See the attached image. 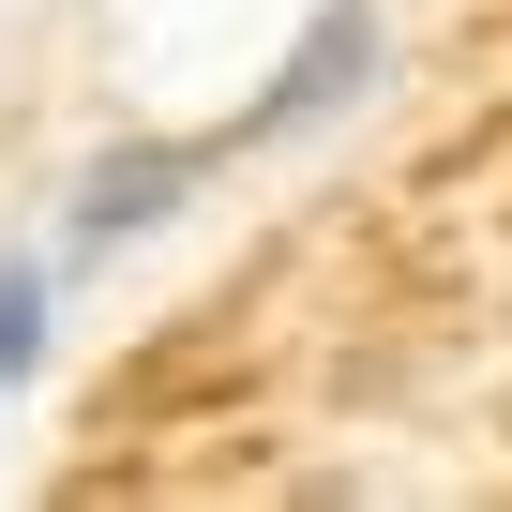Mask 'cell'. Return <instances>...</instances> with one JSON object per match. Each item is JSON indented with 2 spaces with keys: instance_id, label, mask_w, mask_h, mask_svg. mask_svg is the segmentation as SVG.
<instances>
[{
  "instance_id": "3",
  "label": "cell",
  "mask_w": 512,
  "mask_h": 512,
  "mask_svg": "<svg viewBox=\"0 0 512 512\" xmlns=\"http://www.w3.org/2000/svg\"><path fill=\"white\" fill-rule=\"evenodd\" d=\"M61 287H76V256H46V241L0 256V392L46 377V347H61Z\"/></svg>"
},
{
  "instance_id": "1",
  "label": "cell",
  "mask_w": 512,
  "mask_h": 512,
  "mask_svg": "<svg viewBox=\"0 0 512 512\" xmlns=\"http://www.w3.org/2000/svg\"><path fill=\"white\" fill-rule=\"evenodd\" d=\"M377 61H392V31H377V0H332V16L287 46V76L256 91L241 121H226V151H287V136H332L362 91H377Z\"/></svg>"
},
{
  "instance_id": "2",
  "label": "cell",
  "mask_w": 512,
  "mask_h": 512,
  "mask_svg": "<svg viewBox=\"0 0 512 512\" xmlns=\"http://www.w3.org/2000/svg\"><path fill=\"white\" fill-rule=\"evenodd\" d=\"M226 166V136H121V151H91L76 166V211H61V256L91 272V256H121V241H151L196 181Z\"/></svg>"
}]
</instances>
